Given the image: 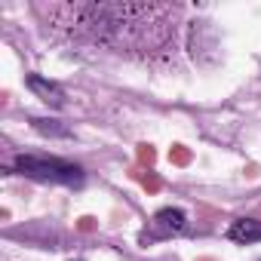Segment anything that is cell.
<instances>
[{"instance_id": "1", "label": "cell", "mask_w": 261, "mask_h": 261, "mask_svg": "<svg viewBox=\"0 0 261 261\" xmlns=\"http://www.w3.org/2000/svg\"><path fill=\"white\" fill-rule=\"evenodd\" d=\"M16 172L43 185H68V188H80L86 178L77 163H68L59 157H34V154L16 157Z\"/></svg>"}, {"instance_id": "2", "label": "cell", "mask_w": 261, "mask_h": 261, "mask_svg": "<svg viewBox=\"0 0 261 261\" xmlns=\"http://www.w3.org/2000/svg\"><path fill=\"white\" fill-rule=\"evenodd\" d=\"M188 227V215L181 209H160L154 218H151V237H172V233H181Z\"/></svg>"}, {"instance_id": "3", "label": "cell", "mask_w": 261, "mask_h": 261, "mask_svg": "<svg viewBox=\"0 0 261 261\" xmlns=\"http://www.w3.org/2000/svg\"><path fill=\"white\" fill-rule=\"evenodd\" d=\"M28 89L40 98V101H46L49 108H65V89L56 83V80H46V77H40V74H28Z\"/></svg>"}, {"instance_id": "4", "label": "cell", "mask_w": 261, "mask_h": 261, "mask_svg": "<svg viewBox=\"0 0 261 261\" xmlns=\"http://www.w3.org/2000/svg\"><path fill=\"white\" fill-rule=\"evenodd\" d=\"M227 237H230L233 243H240V246L258 243V240H261V221H255V218H237V221H230Z\"/></svg>"}, {"instance_id": "5", "label": "cell", "mask_w": 261, "mask_h": 261, "mask_svg": "<svg viewBox=\"0 0 261 261\" xmlns=\"http://www.w3.org/2000/svg\"><path fill=\"white\" fill-rule=\"evenodd\" d=\"M31 126L37 129L40 136H46V139H71V129L68 126H62L59 120H46V117H34L31 120Z\"/></svg>"}]
</instances>
